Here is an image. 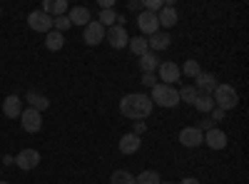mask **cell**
Masks as SVG:
<instances>
[{
	"label": "cell",
	"mask_w": 249,
	"mask_h": 184,
	"mask_svg": "<svg viewBox=\"0 0 249 184\" xmlns=\"http://www.w3.org/2000/svg\"><path fill=\"white\" fill-rule=\"evenodd\" d=\"M137 28H140V33H144V35H155V33H160L157 15H155V13H147V10H142V13L137 15Z\"/></svg>",
	"instance_id": "cell-10"
},
{
	"label": "cell",
	"mask_w": 249,
	"mask_h": 184,
	"mask_svg": "<svg viewBox=\"0 0 249 184\" xmlns=\"http://www.w3.org/2000/svg\"><path fill=\"white\" fill-rule=\"evenodd\" d=\"M105 28H102L97 20H90V23L85 25V33H82V40H85V45H90V48H95V45H100L102 40H105Z\"/></svg>",
	"instance_id": "cell-7"
},
{
	"label": "cell",
	"mask_w": 249,
	"mask_h": 184,
	"mask_svg": "<svg viewBox=\"0 0 249 184\" xmlns=\"http://www.w3.org/2000/svg\"><path fill=\"white\" fill-rule=\"evenodd\" d=\"M68 20H70L72 28H75V25H82V28H85L92 17H90V10H88V8L77 5V8H70V10H68Z\"/></svg>",
	"instance_id": "cell-18"
},
{
	"label": "cell",
	"mask_w": 249,
	"mask_h": 184,
	"mask_svg": "<svg viewBox=\"0 0 249 184\" xmlns=\"http://www.w3.org/2000/svg\"><path fill=\"white\" fill-rule=\"evenodd\" d=\"M40 165V152L37 150H20L18 154H15V167L18 169H23V172H30V169H35Z\"/></svg>",
	"instance_id": "cell-5"
},
{
	"label": "cell",
	"mask_w": 249,
	"mask_h": 184,
	"mask_svg": "<svg viewBox=\"0 0 249 184\" xmlns=\"http://www.w3.org/2000/svg\"><path fill=\"white\" fill-rule=\"evenodd\" d=\"M23 100H20L18 95H8L5 100H3V115L8 117V119H20V115H23Z\"/></svg>",
	"instance_id": "cell-13"
},
{
	"label": "cell",
	"mask_w": 249,
	"mask_h": 184,
	"mask_svg": "<svg viewBox=\"0 0 249 184\" xmlns=\"http://www.w3.org/2000/svg\"><path fill=\"white\" fill-rule=\"evenodd\" d=\"M0 13H3V8H0Z\"/></svg>",
	"instance_id": "cell-41"
},
{
	"label": "cell",
	"mask_w": 249,
	"mask_h": 184,
	"mask_svg": "<svg viewBox=\"0 0 249 184\" xmlns=\"http://www.w3.org/2000/svg\"><path fill=\"white\" fill-rule=\"evenodd\" d=\"M157 23H160L162 28H175V25H177V10L162 5V10L157 13Z\"/></svg>",
	"instance_id": "cell-20"
},
{
	"label": "cell",
	"mask_w": 249,
	"mask_h": 184,
	"mask_svg": "<svg viewBox=\"0 0 249 184\" xmlns=\"http://www.w3.org/2000/svg\"><path fill=\"white\" fill-rule=\"evenodd\" d=\"M135 184H160V174L155 169H144L135 177Z\"/></svg>",
	"instance_id": "cell-25"
},
{
	"label": "cell",
	"mask_w": 249,
	"mask_h": 184,
	"mask_svg": "<svg viewBox=\"0 0 249 184\" xmlns=\"http://www.w3.org/2000/svg\"><path fill=\"white\" fill-rule=\"evenodd\" d=\"M152 100H150V95H144V92H130V95H124L122 100H120V112L127 117V119H137V122H142L144 117H150V112H152Z\"/></svg>",
	"instance_id": "cell-1"
},
{
	"label": "cell",
	"mask_w": 249,
	"mask_h": 184,
	"mask_svg": "<svg viewBox=\"0 0 249 184\" xmlns=\"http://www.w3.org/2000/svg\"><path fill=\"white\" fill-rule=\"evenodd\" d=\"M179 145L182 147H192V150L204 145V132H199L197 127H184L179 132Z\"/></svg>",
	"instance_id": "cell-12"
},
{
	"label": "cell",
	"mask_w": 249,
	"mask_h": 184,
	"mask_svg": "<svg viewBox=\"0 0 249 184\" xmlns=\"http://www.w3.org/2000/svg\"><path fill=\"white\" fill-rule=\"evenodd\" d=\"M195 107L199 110V112H212L214 110V100H212V95H199L197 100H195Z\"/></svg>",
	"instance_id": "cell-26"
},
{
	"label": "cell",
	"mask_w": 249,
	"mask_h": 184,
	"mask_svg": "<svg viewBox=\"0 0 249 184\" xmlns=\"http://www.w3.org/2000/svg\"><path fill=\"white\" fill-rule=\"evenodd\" d=\"M217 85H219V83H217V77H214L212 72H199V75L195 77V85H192V87H195L199 95H212Z\"/></svg>",
	"instance_id": "cell-11"
},
{
	"label": "cell",
	"mask_w": 249,
	"mask_h": 184,
	"mask_svg": "<svg viewBox=\"0 0 249 184\" xmlns=\"http://www.w3.org/2000/svg\"><path fill=\"white\" fill-rule=\"evenodd\" d=\"M0 169H3V165H0Z\"/></svg>",
	"instance_id": "cell-40"
},
{
	"label": "cell",
	"mask_w": 249,
	"mask_h": 184,
	"mask_svg": "<svg viewBox=\"0 0 249 184\" xmlns=\"http://www.w3.org/2000/svg\"><path fill=\"white\" fill-rule=\"evenodd\" d=\"M179 72H184L187 77H197L199 72H202V67H199V63H197V60H187V63H184V67H179Z\"/></svg>",
	"instance_id": "cell-29"
},
{
	"label": "cell",
	"mask_w": 249,
	"mask_h": 184,
	"mask_svg": "<svg viewBox=\"0 0 249 184\" xmlns=\"http://www.w3.org/2000/svg\"><path fill=\"white\" fill-rule=\"evenodd\" d=\"M179 92V102H187V105H195V100L199 97V92L192 87V85H184L182 90H177Z\"/></svg>",
	"instance_id": "cell-27"
},
{
	"label": "cell",
	"mask_w": 249,
	"mask_h": 184,
	"mask_svg": "<svg viewBox=\"0 0 249 184\" xmlns=\"http://www.w3.org/2000/svg\"><path fill=\"white\" fill-rule=\"evenodd\" d=\"M25 102H28V107L37 110L40 115L50 107V100H48L45 95H40V92H28V95H25Z\"/></svg>",
	"instance_id": "cell-19"
},
{
	"label": "cell",
	"mask_w": 249,
	"mask_h": 184,
	"mask_svg": "<svg viewBox=\"0 0 249 184\" xmlns=\"http://www.w3.org/2000/svg\"><path fill=\"white\" fill-rule=\"evenodd\" d=\"M127 10H135V13L140 10V13H142V3H140V0H130V3H127Z\"/></svg>",
	"instance_id": "cell-34"
},
{
	"label": "cell",
	"mask_w": 249,
	"mask_h": 184,
	"mask_svg": "<svg viewBox=\"0 0 249 184\" xmlns=\"http://www.w3.org/2000/svg\"><path fill=\"white\" fill-rule=\"evenodd\" d=\"M97 23L102 25V28H112L115 23H117V13H115V8L112 10H100V15H97Z\"/></svg>",
	"instance_id": "cell-24"
},
{
	"label": "cell",
	"mask_w": 249,
	"mask_h": 184,
	"mask_svg": "<svg viewBox=\"0 0 249 184\" xmlns=\"http://www.w3.org/2000/svg\"><path fill=\"white\" fill-rule=\"evenodd\" d=\"M62 45H65V35H62V33L50 30V33L45 35V48H48V50L57 52V50H62Z\"/></svg>",
	"instance_id": "cell-21"
},
{
	"label": "cell",
	"mask_w": 249,
	"mask_h": 184,
	"mask_svg": "<svg viewBox=\"0 0 249 184\" xmlns=\"http://www.w3.org/2000/svg\"><path fill=\"white\" fill-rule=\"evenodd\" d=\"M110 179L112 184H135V174H130L127 169H115Z\"/></svg>",
	"instance_id": "cell-28"
},
{
	"label": "cell",
	"mask_w": 249,
	"mask_h": 184,
	"mask_svg": "<svg viewBox=\"0 0 249 184\" xmlns=\"http://www.w3.org/2000/svg\"><path fill=\"white\" fill-rule=\"evenodd\" d=\"M160 67V60H157V52H144L140 57V70L142 72H155Z\"/></svg>",
	"instance_id": "cell-22"
},
{
	"label": "cell",
	"mask_w": 249,
	"mask_h": 184,
	"mask_svg": "<svg viewBox=\"0 0 249 184\" xmlns=\"http://www.w3.org/2000/svg\"><path fill=\"white\" fill-rule=\"evenodd\" d=\"M160 80H162V85H175L177 80L182 77L179 72V65L175 63V60H167V63H160Z\"/></svg>",
	"instance_id": "cell-9"
},
{
	"label": "cell",
	"mask_w": 249,
	"mask_h": 184,
	"mask_svg": "<svg viewBox=\"0 0 249 184\" xmlns=\"http://www.w3.org/2000/svg\"><path fill=\"white\" fill-rule=\"evenodd\" d=\"M43 13H48L50 17H57V15H68L70 5H68V0H45L43 8H40Z\"/></svg>",
	"instance_id": "cell-17"
},
{
	"label": "cell",
	"mask_w": 249,
	"mask_h": 184,
	"mask_svg": "<svg viewBox=\"0 0 249 184\" xmlns=\"http://www.w3.org/2000/svg\"><path fill=\"white\" fill-rule=\"evenodd\" d=\"M70 28H72V25H70L68 15H57V17H53V30H57V33L65 35V30H70Z\"/></svg>",
	"instance_id": "cell-30"
},
{
	"label": "cell",
	"mask_w": 249,
	"mask_h": 184,
	"mask_svg": "<svg viewBox=\"0 0 249 184\" xmlns=\"http://www.w3.org/2000/svg\"><path fill=\"white\" fill-rule=\"evenodd\" d=\"M212 127H214V122H212V119H204L197 130H199V132H207V130H212Z\"/></svg>",
	"instance_id": "cell-33"
},
{
	"label": "cell",
	"mask_w": 249,
	"mask_h": 184,
	"mask_svg": "<svg viewBox=\"0 0 249 184\" xmlns=\"http://www.w3.org/2000/svg\"><path fill=\"white\" fill-rule=\"evenodd\" d=\"M224 115H227L224 110H219V107H214V110H212V122H219V119H224Z\"/></svg>",
	"instance_id": "cell-32"
},
{
	"label": "cell",
	"mask_w": 249,
	"mask_h": 184,
	"mask_svg": "<svg viewBox=\"0 0 249 184\" xmlns=\"http://www.w3.org/2000/svg\"><path fill=\"white\" fill-rule=\"evenodd\" d=\"M144 130H147V125H144V122H135V134H137V137H140Z\"/></svg>",
	"instance_id": "cell-35"
},
{
	"label": "cell",
	"mask_w": 249,
	"mask_h": 184,
	"mask_svg": "<svg viewBox=\"0 0 249 184\" xmlns=\"http://www.w3.org/2000/svg\"><path fill=\"white\" fill-rule=\"evenodd\" d=\"M204 145L210 147V150H224L227 147V132L212 127V130H207L204 132Z\"/></svg>",
	"instance_id": "cell-14"
},
{
	"label": "cell",
	"mask_w": 249,
	"mask_h": 184,
	"mask_svg": "<svg viewBox=\"0 0 249 184\" xmlns=\"http://www.w3.org/2000/svg\"><path fill=\"white\" fill-rule=\"evenodd\" d=\"M3 165H5V167L15 165V157H13V154H5V157H3Z\"/></svg>",
	"instance_id": "cell-36"
},
{
	"label": "cell",
	"mask_w": 249,
	"mask_h": 184,
	"mask_svg": "<svg viewBox=\"0 0 249 184\" xmlns=\"http://www.w3.org/2000/svg\"><path fill=\"white\" fill-rule=\"evenodd\" d=\"M147 45H150V52L167 50V48L172 45V37H170V33L160 30V33H155V35H150V37H147Z\"/></svg>",
	"instance_id": "cell-15"
},
{
	"label": "cell",
	"mask_w": 249,
	"mask_h": 184,
	"mask_svg": "<svg viewBox=\"0 0 249 184\" xmlns=\"http://www.w3.org/2000/svg\"><path fill=\"white\" fill-rule=\"evenodd\" d=\"M150 100H152V105H157V107H177V105H179V92L175 90V85H162V83H157V85L152 87Z\"/></svg>",
	"instance_id": "cell-2"
},
{
	"label": "cell",
	"mask_w": 249,
	"mask_h": 184,
	"mask_svg": "<svg viewBox=\"0 0 249 184\" xmlns=\"http://www.w3.org/2000/svg\"><path fill=\"white\" fill-rule=\"evenodd\" d=\"M140 83H142L144 87H150V90H152V87L157 85V80H155V72H142V80H140Z\"/></svg>",
	"instance_id": "cell-31"
},
{
	"label": "cell",
	"mask_w": 249,
	"mask_h": 184,
	"mask_svg": "<svg viewBox=\"0 0 249 184\" xmlns=\"http://www.w3.org/2000/svg\"><path fill=\"white\" fill-rule=\"evenodd\" d=\"M179 184H199V179H195V177H184Z\"/></svg>",
	"instance_id": "cell-37"
},
{
	"label": "cell",
	"mask_w": 249,
	"mask_h": 184,
	"mask_svg": "<svg viewBox=\"0 0 249 184\" xmlns=\"http://www.w3.org/2000/svg\"><path fill=\"white\" fill-rule=\"evenodd\" d=\"M28 25L35 30V33H50L53 30V17L48 15V13H43V10H33L30 15H28Z\"/></svg>",
	"instance_id": "cell-6"
},
{
	"label": "cell",
	"mask_w": 249,
	"mask_h": 184,
	"mask_svg": "<svg viewBox=\"0 0 249 184\" xmlns=\"http://www.w3.org/2000/svg\"><path fill=\"white\" fill-rule=\"evenodd\" d=\"M20 125H23L25 132L35 134V132L43 130V115H40L37 110H33V107H25L23 115H20Z\"/></svg>",
	"instance_id": "cell-4"
},
{
	"label": "cell",
	"mask_w": 249,
	"mask_h": 184,
	"mask_svg": "<svg viewBox=\"0 0 249 184\" xmlns=\"http://www.w3.org/2000/svg\"><path fill=\"white\" fill-rule=\"evenodd\" d=\"M160 184H175V182H160Z\"/></svg>",
	"instance_id": "cell-38"
},
{
	"label": "cell",
	"mask_w": 249,
	"mask_h": 184,
	"mask_svg": "<svg viewBox=\"0 0 249 184\" xmlns=\"http://www.w3.org/2000/svg\"><path fill=\"white\" fill-rule=\"evenodd\" d=\"M127 48L132 50V55H137V57H142L144 52H150V45H147V37H130V43H127Z\"/></svg>",
	"instance_id": "cell-23"
},
{
	"label": "cell",
	"mask_w": 249,
	"mask_h": 184,
	"mask_svg": "<svg viewBox=\"0 0 249 184\" xmlns=\"http://www.w3.org/2000/svg\"><path fill=\"white\" fill-rule=\"evenodd\" d=\"M212 100H214V107H219V110H224V112L234 110V107H237V102H239L234 85H227V83H219V85L214 87Z\"/></svg>",
	"instance_id": "cell-3"
},
{
	"label": "cell",
	"mask_w": 249,
	"mask_h": 184,
	"mask_svg": "<svg viewBox=\"0 0 249 184\" xmlns=\"http://www.w3.org/2000/svg\"><path fill=\"white\" fill-rule=\"evenodd\" d=\"M0 184H10V182H3V179H0Z\"/></svg>",
	"instance_id": "cell-39"
},
{
	"label": "cell",
	"mask_w": 249,
	"mask_h": 184,
	"mask_svg": "<svg viewBox=\"0 0 249 184\" xmlns=\"http://www.w3.org/2000/svg\"><path fill=\"white\" fill-rule=\"evenodd\" d=\"M120 152L122 154H135L140 147H142V139L135 134V132H130V134H124V137H120Z\"/></svg>",
	"instance_id": "cell-16"
},
{
	"label": "cell",
	"mask_w": 249,
	"mask_h": 184,
	"mask_svg": "<svg viewBox=\"0 0 249 184\" xmlns=\"http://www.w3.org/2000/svg\"><path fill=\"white\" fill-rule=\"evenodd\" d=\"M105 40H107V43H110L115 50H122V48H127L130 35H127V30H124L122 25H112V28H107Z\"/></svg>",
	"instance_id": "cell-8"
}]
</instances>
